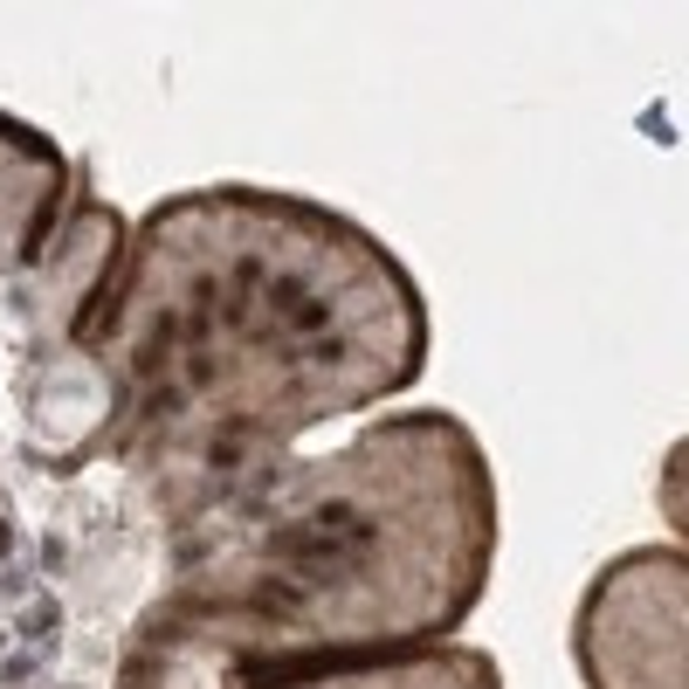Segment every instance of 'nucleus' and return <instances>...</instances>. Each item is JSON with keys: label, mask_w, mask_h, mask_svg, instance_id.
<instances>
[{"label": "nucleus", "mask_w": 689, "mask_h": 689, "mask_svg": "<svg viewBox=\"0 0 689 689\" xmlns=\"http://www.w3.org/2000/svg\"><path fill=\"white\" fill-rule=\"evenodd\" d=\"M269 552H276V558H290L297 579L311 586V593H331V586H345L352 566H359V552L338 545V538H324V531H311V524H284V531L269 538Z\"/></svg>", "instance_id": "nucleus-1"}, {"label": "nucleus", "mask_w": 689, "mask_h": 689, "mask_svg": "<svg viewBox=\"0 0 689 689\" xmlns=\"http://www.w3.org/2000/svg\"><path fill=\"white\" fill-rule=\"evenodd\" d=\"M248 614H263V621H284V614H303L311 607V586H303L297 573H263V579H248Z\"/></svg>", "instance_id": "nucleus-2"}, {"label": "nucleus", "mask_w": 689, "mask_h": 689, "mask_svg": "<svg viewBox=\"0 0 689 689\" xmlns=\"http://www.w3.org/2000/svg\"><path fill=\"white\" fill-rule=\"evenodd\" d=\"M311 297H318V290H311V276H303V269H284V276L269 284V303H276V318H290L297 303H311Z\"/></svg>", "instance_id": "nucleus-3"}, {"label": "nucleus", "mask_w": 689, "mask_h": 689, "mask_svg": "<svg viewBox=\"0 0 689 689\" xmlns=\"http://www.w3.org/2000/svg\"><path fill=\"white\" fill-rule=\"evenodd\" d=\"M345 352H352V345L338 338V331H324V338L297 345V366H318V373H324V366H345Z\"/></svg>", "instance_id": "nucleus-4"}, {"label": "nucleus", "mask_w": 689, "mask_h": 689, "mask_svg": "<svg viewBox=\"0 0 689 689\" xmlns=\"http://www.w3.org/2000/svg\"><path fill=\"white\" fill-rule=\"evenodd\" d=\"M187 407V387H173V379H159L145 400H138V421H166V414H180Z\"/></svg>", "instance_id": "nucleus-5"}, {"label": "nucleus", "mask_w": 689, "mask_h": 689, "mask_svg": "<svg viewBox=\"0 0 689 689\" xmlns=\"http://www.w3.org/2000/svg\"><path fill=\"white\" fill-rule=\"evenodd\" d=\"M214 379H221V359H214V352H187V366H180V387H187V393H208Z\"/></svg>", "instance_id": "nucleus-6"}, {"label": "nucleus", "mask_w": 689, "mask_h": 689, "mask_svg": "<svg viewBox=\"0 0 689 689\" xmlns=\"http://www.w3.org/2000/svg\"><path fill=\"white\" fill-rule=\"evenodd\" d=\"M0 676H8V682H29V676H35V655H29V648H14V655H8V669H0Z\"/></svg>", "instance_id": "nucleus-7"}, {"label": "nucleus", "mask_w": 689, "mask_h": 689, "mask_svg": "<svg viewBox=\"0 0 689 689\" xmlns=\"http://www.w3.org/2000/svg\"><path fill=\"white\" fill-rule=\"evenodd\" d=\"M48 627H56V607H48V600L35 607V614H21V634H48Z\"/></svg>", "instance_id": "nucleus-8"}, {"label": "nucleus", "mask_w": 689, "mask_h": 689, "mask_svg": "<svg viewBox=\"0 0 689 689\" xmlns=\"http://www.w3.org/2000/svg\"><path fill=\"white\" fill-rule=\"evenodd\" d=\"M8 545H14V531H8V524H0V558H8Z\"/></svg>", "instance_id": "nucleus-9"}]
</instances>
